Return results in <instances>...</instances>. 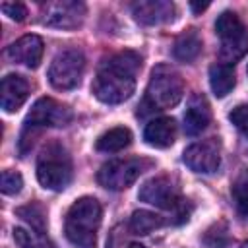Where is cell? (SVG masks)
<instances>
[{
    "instance_id": "obj_1",
    "label": "cell",
    "mask_w": 248,
    "mask_h": 248,
    "mask_svg": "<svg viewBox=\"0 0 248 248\" xmlns=\"http://www.w3.org/2000/svg\"><path fill=\"white\" fill-rule=\"evenodd\" d=\"M141 68V56L134 50H122L105 58L93 79V95L107 105H118L132 97L136 76Z\"/></svg>"
},
{
    "instance_id": "obj_2",
    "label": "cell",
    "mask_w": 248,
    "mask_h": 248,
    "mask_svg": "<svg viewBox=\"0 0 248 248\" xmlns=\"http://www.w3.org/2000/svg\"><path fill=\"white\" fill-rule=\"evenodd\" d=\"M101 217H103L101 203L95 198L83 196L76 200L70 205L64 221V232L70 244L76 248H95Z\"/></svg>"
},
{
    "instance_id": "obj_3",
    "label": "cell",
    "mask_w": 248,
    "mask_h": 248,
    "mask_svg": "<svg viewBox=\"0 0 248 248\" xmlns=\"http://www.w3.org/2000/svg\"><path fill=\"white\" fill-rule=\"evenodd\" d=\"M182 93H184V81L180 74L170 66H157L153 68L147 89H145V97L141 103L143 110L138 114L143 116L145 112L170 108L182 99Z\"/></svg>"
},
{
    "instance_id": "obj_4",
    "label": "cell",
    "mask_w": 248,
    "mask_h": 248,
    "mask_svg": "<svg viewBox=\"0 0 248 248\" xmlns=\"http://www.w3.org/2000/svg\"><path fill=\"white\" fill-rule=\"evenodd\" d=\"M72 120V110L50 97H41L29 110L19 136V153L25 155L33 145L35 136L48 126H66Z\"/></svg>"
},
{
    "instance_id": "obj_5",
    "label": "cell",
    "mask_w": 248,
    "mask_h": 248,
    "mask_svg": "<svg viewBox=\"0 0 248 248\" xmlns=\"http://www.w3.org/2000/svg\"><path fill=\"white\" fill-rule=\"evenodd\" d=\"M37 180L43 188L60 192L72 180V159L64 145L52 141L43 147L37 159Z\"/></svg>"
},
{
    "instance_id": "obj_6",
    "label": "cell",
    "mask_w": 248,
    "mask_h": 248,
    "mask_svg": "<svg viewBox=\"0 0 248 248\" xmlns=\"http://www.w3.org/2000/svg\"><path fill=\"white\" fill-rule=\"evenodd\" d=\"M215 33L221 39V64H234L248 50V29L234 12H223L215 19Z\"/></svg>"
},
{
    "instance_id": "obj_7",
    "label": "cell",
    "mask_w": 248,
    "mask_h": 248,
    "mask_svg": "<svg viewBox=\"0 0 248 248\" xmlns=\"http://www.w3.org/2000/svg\"><path fill=\"white\" fill-rule=\"evenodd\" d=\"M85 70V56L79 48L60 50L48 68V81L54 89H74L79 85Z\"/></svg>"
},
{
    "instance_id": "obj_8",
    "label": "cell",
    "mask_w": 248,
    "mask_h": 248,
    "mask_svg": "<svg viewBox=\"0 0 248 248\" xmlns=\"http://www.w3.org/2000/svg\"><path fill=\"white\" fill-rule=\"evenodd\" d=\"M149 163L138 157H126V159H112L108 163H105L99 172H97V182L112 192H120L126 190L128 186H132L140 174L145 170Z\"/></svg>"
},
{
    "instance_id": "obj_9",
    "label": "cell",
    "mask_w": 248,
    "mask_h": 248,
    "mask_svg": "<svg viewBox=\"0 0 248 248\" xmlns=\"http://www.w3.org/2000/svg\"><path fill=\"white\" fill-rule=\"evenodd\" d=\"M85 4L76 0L50 2L43 10V23L56 29H76L83 23Z\"/></svg>"
},
{
    "instance_id": "obj_10",
    "label": "cell",
    "mask_w": 248,
    "mask_h": 248,
    "mask_svg": "<svg viewBox=\"0 0 248 248\" xmlns=\"http://www.w3.org/2000/svg\"><path fill=\"white\" fill-rule=\"evenodd\" d=\"M182 161L194 172H202V174L215 172L219 169V165H221L219 143L215 140H205V141L192 143L190 147L184 149Z\"/></svg>"
},
{
    "instance_id": "obj_11",
    "label": "cell",
    "mask_w": 248,
    "mask_h": 248,
    "mask_svg": "<svg viewBox=\"0 0 248 248\" xmlns=\"http://www.w3.org/2000/svg\"><path fill=\"white\" fill-rule=\"evenodd\" d=\"M138 198L145 203H151L155 207H161V209H176L178 203L182 202L174 184L165 178V176H155V178H149L147 182L141 184L140 192H138Z\"/></svg>"
},
{
    "instance_id": "obj_12",
    "label": "cell",
    "mask_w": 248,
    "mask_h": 248,
    "mask_svg": "<svg viewBox=\"0 0 248 248\" xmlns=\"http://www.w3.org/2000/svg\"><path fill=\"white\" fill-rule=\"evenodd\" d=\"M45 45L39 35H23L6 48V58L27 68H37L43 60Z\"/></svg>"
},
{
    "instance_id": "obj_13",
    "label": "cell",
    "mask_w": 248,
    "mask_h": 248,
    "mask_svg": "<svg viewBox=\"0 0 248 248\" xmlns=\"http://www.w3.org/2000/svg\"><path fill=\"white\" fill-rule=\"evenodd\" d=\"M174 4L167 0H140L132 4V14L141 25H161L174 19Z\"/></svg>"
},
{
    "instance_id": "obj_14",
    "label": "cell",
    "mask_w": 248,
    "mask_h": 248,
    "mask_svg": "<svg viewBox=\"0 0 248 248\" xmlns=\"http://www.w3.org/2000/svg\"><path fill=\"white\" fill-rule=\"evenodd\" d=\"M29 95V83L17 74H8L0 83V105L6 112H16Z\"/></svg>"
},
{
    "instance_id": "obj_15",
    "label": "cell",
    "mask_w": 248,
    "mask_h": 248,
    "mask_svg": "<svg viewBox=\"0 0 248 248\" xmlns=\"http://www.w3.org/2000/svg\"><path fill=\"white\" fill-rule=\"evenodd\" d=\"M209 122H211V110L205 97L194 95L184 112V132L188 136H198L207 128Z\"/></svg>"
},
{
    "instance_id": "obj_16",
    "label": "cell",
    "mask_w": 248,
    "mask_h": 248,
    "mask_svg": "<svg viewBox=\"0 0 248 248\" xmlns=\"http://www.w3.org/2000/svg\"><path fill=\"white\" fill-rule=\"evenodd\" d=\"M176 136V124L169 116H161L151 120L143 130V140L153 147H169L172 145Z\"/></svg>"
},
{
    "instance_id": "obj_17",
    "label": "cell",
    "mask_w": 248,
    "mask_h": 248,
    "mask_svg": "<svg viewBox=\"0 0 248 248\" xmlns=\"http://www.w3.org/2000/svg\"><path fill=\"white\" fill-rule=\"evenodd\" d=\"M202 50V37L196 29H186L180 33L172 45V56L180 62H192Z\"/></svg>"
},
{
    "instance_id": "obj_18",
    "label": "cell",
    "mask_w": 248,
    "mask_h": 248,
    "mask_svg": "<svg viewBox=\"0 0 248 248\" xmlns=\"http://www.w3.org/2000/svg\"><path fill=\"white\" fill-rule=\"evenodd\" d=\"M234 83H236V78H234L232 66L217 62L209 68V85L215 97H227L232 91Z\"/></svg>"
},
{
    "instance_id": "obj_19",
    "label": "cell",
    "mask_w": 248,
    "mask_h": 248,
    "mask_svg": "<svg viewBox=\"0 0 248 248\" xmlns=\"http://www.w3.org/2000/svg\"><path fill=\"white\" fill-rule=\"evenodd\" d=\"M130 143H132V132L124 126H116L101 134L95 141V147L97 151H103V153H116L128 147Z\"/></svg>"
},
{
    "instance_id": "obj_20",
    "label": "cell",
    "mask_w": 248,
    "mask_h": 248,
    "mask_svg": "<svg viewBox=\"0 0 248 248\" xmlns=\"http://www.w3.org/2000/svg\"><path fill=\"white\" fill-rule=\"evenodd\" d=\"M163 217L153 213V211H145V209H140V211H134L132 217H130V231L134 234H149L153 232L155 229L163 227Z\"/></svg>"
},
{
    "instance_id": "obj_21",
    "label": "cell",
    "mask_w": 248,
    "mask_h": 248,
    "mask_svg": "<svg viewBox=\"0 0 248 248\" xmlns=\"http://www.w3.org/2000/svg\"><path fill=\"white\" fill-rule=\"evenodd\" d=\"M16 215L21 217L23 221H27L31 225V229L37 232V234H43L45 232V211L41 205L37 203H29V205H23V207H17L16 209Z\"/></svg>"
},
{
    "instance_id": "obj_22",
    "label": "cell",
    "mask_w": 248,
    "mask_h": 248,
    "mask_svg": "<svg viewBox=\"0 0 248 248\" xmlns=\"http://www.w3.org/2000/svg\"><path fill=\"white\" fill-rule=\"evenodd\" d=\"M231 196H232V203H234L236 213H238L244 221H248V180H246L244 176L238 178V180L232 184Z\"/></svg>"
},
{
    "instance_id": "obj_23",
    "label": "cell",
    "mask_w": 248,
    "mask_h": 248,
    "mask_svg": "<svg viewBox=\"0 0 248 248\" xmlns=\"http://www.w3.org/2000/svg\"><path fill=\"white\" fill-rule=\"evenodd\" d=\"M203 244L207 248H227L229 246V234H227V225L223 221L215 223L211 229L205 231L203 234Z\"/></svg>"
},
{
    "instance_id": "obj_24",
    "label": "cell",
    "mask_w": 248,
    "mask_h": 248,
    "mask_svg": "<svg viewBox=\"0 0 248 248\" xmlns=\"http://www.w3.org/2000/svg\"><path fill=\"white\" fill-rule=\"evenodd\" d=\"M0 184H2L0 188H2L4 194H17L23 186V178L16 170H4L2 178H0Z\"/></svg>"
},
{
    "instance_id": "obj_25",
    "label": "cell",
    "mask_w": 248,
    "mask_h": 248,
    "mask_svg": "<svg viewBox=\"0 0 248 248\" xmlns=\"http://www.w3.org/2000/svg\"><path fill=\"white\" fill-rule=\"evenodd\" d=\"M229 120L234 128H238L244 136H248V105H236L229 112Z\"/></svg>"
},
{
    "instance_id": "obj_26",
    "label": "cell",
    "mask_w": 248,
    "mask_h": 248,
    "mask_svg": "<svg viewBox=\"0 0 248 248\" xmlns=\"http://www.w3.org/2000/svg\"><path fill=\"white\" fill-rule=\"evenodd\" d=\"M14 240L17 244V248H50V246H45V244H39L31 232H27L25 229H14Z\"/></svg>"
},
{
    "instance_id": "obj_27",
    "label": "cell",
    "mask_w": 248,
    "mask_h": 248,
    "mask_svg": "<svg viewBox=\"0 0 248 248\" xmlns=\"http://www.w3.org/2000/svg\"><path fill=\"white\" fill-rule=\"evenodd\" d=\"M2 12L10 19H16V21H23L27 17V8L21 2H4L2 4Z\"/></svg>"
},
{
    "instance_id": "obj_28",
    "label": "cell",
    "mask_w": 248,
    "mask_h": 248,
    "mask_svg": "<svg viewBox=\"0 0 248 248\" xmlns=\"http://www.w3.org/2000/svg\"><path fill=\"white\" fill-rule=\"evenodd\" d=\"M207 6H209L207 2H203V4H196V2H190V8H192V10L196 12V14H198V12H203V10L207 8Z\"/></svg>"
},
{
    "instance_id": "obj_29",
    "label": "cell",
    "mask_w": 248,
    "mask_h": 248,
    "mask_svg": "<svg viewBox=\"0 0 248 248\" xmlns=\"http://www.w3.org/2000/svg\"><path fill=\"white\" fill-rule=\"evenodd\" d=\"M130 248H145V246H143V244H136V242H134V244H130Z\"/></svg>"
},
{
    "instance_id": "obj_30",
    "label": "cell",
    "mask_w": 248,
    "mask_h": 248,
    "mask_svg": "<svg viewBox=\"0 0 248 248\" xmlns=\"http://www.w3.org/2000/svg\"><path fill=\"white\" fill-rule=\"evenodd\" d=\"M240 248H248V242H244V244H242V246H240Z\"/></svg>"
},
{
    "instance_id": "obj_31",
    "label": "cell",
    "mask_w": 248,
    "mask_h": 248,
    "mask_svg": "<svg viewBox=\"0 0 248 248\" xmlns=\"http://www.w3.org/2000/svg\"><path fill=\"white\" fill-rule=\"evenodd\" d=\"M246 72H248V68H246Z\"/></svg>"
}]
</instances>
